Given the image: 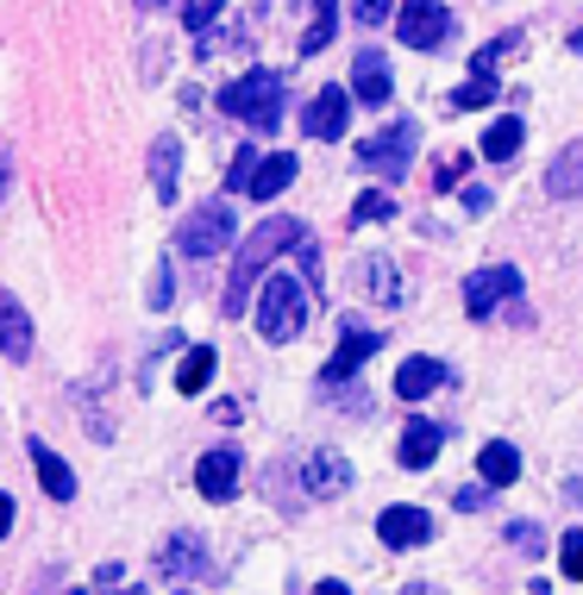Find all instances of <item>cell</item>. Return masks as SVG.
<instances>
[{"mask_svg": "<svg viewBox=\"0 0 583 595\" xmlns=\"http://www.w3.org/2000/svg\"><path fill=\"white\" fill-rule=\"evenodd\" d=\"M571 50H583V32H578V38H571Z\"/></svg>", "mask_w": 583, "mask_h": 595, "instance_id": "obj_43", "label": "cell"}, {"mask_svg": "<svg viewBox=\"0 0 583 595\" xmlns=\"http://www.w3.org/2000/svg\"><path fill=\"white\" fill-rule=\"evenodd\" d=\"M157 571H170V576L207 571V546H202V539H195V533H177V539L163 546V558H157Z\"/></svg>", "mask_w": 583, "mask_h": 595, "instance_id": "obj_23", "label": "cell"}, {"mask_svg": "<svg viewBox=\"0 0 583 595\" xmlns=\"http://www.w3.org/2000/svg\"><path fill=\"white\" fill-rule=\"evenodd\" d=\"M120 595H138V590H120Z\"/></svg>", "mask_w": 583, "mask_h": 595, "instance_id": "obj_44", "label": "cell"}, {"mask_svg": "<svg viewBox=\"0 0 583 595\" xmlns=\"http://www.w3.org/2000/svg\"><path fill=\"white\" fill-rule=\"evenodd\" d=\"M364 282H371V289H377V301H389V307H396V301H402V289H396V270H389V264H364Z\"/></svg>", "mask_w": 583, "mask_h": 595, "instance_id": "obj_31", "label": "cell"}, {"mask_svg": "<svg viewBox=\"0 0 583 595\" xmlns=\"http://www.w3.org/2000/svg\"><path fill=\"white\" fill-rule=\"evenodd\" d=\"M352 100L357 107H389V100H396V75H389V57H382V50H357Z\"/></svg>", "mask_w": 583, "mask_h": 595, "instance_id": "obj_10", "label": "cell"}, {"mask_svg": "<svg viewBox=\"0 0 583 595\" xmlns=\"http://www.w3.org/2000/svg\"><path fill=\"white\" fill-rule=\"evenodd\" d=\"M477 476L489 483V489H508V483L521 476V451L508 446V439H489V446L477 451Z\"/></svg>", "mask_w": 583, "mask_h": 595, "instance_id": "obj_20", "label": "cell"}, {"mask_svg": "<svg viewBox=\"0 0 583 595\" xmlns=\"http://www.w3.org/2000/svg\"><path fill=\"white\" fill-rule=\"evenodd\" d=\"M371 351H382L377 332H364V326H345V339H339V351H332V364H327V382H345L352 371H364V364H371Z\"/></svg>", "mask_w": 583, "mask_h": 595, "instance_id": "obj_14", "label": "cell"}, {"mask_svg": "<svg viewBox=\"0 0 583 595\" xmlns=\"http://www.w3.org/2000/svg\"><path fill=\"white\" fill-rule=\"evenodd\" d=\"M357 25H389L396 20V0H352Z\"/></svg>", "mask_w": 583, "mask_h": 595, "instance_id": "obj_33", "label": "cell"}, {"mask_svg": "<svg viewBox=\"0 0 583 595\" xmlns=\"http://www.w3.org/2000/svg\"><path fill=\"white\" fill-rule=\"evenodd\" d=\"M177 175H182L177 132H157L151 138V189H157V201H177Z\"/></svg>", "mask_w": 583, "mask_h": 595, "instance_id": "obj_16", "label": "cell"}, {"mask_svg": "<svg viewBox=\"0 0 583 595\" xmlns=\"http://www.w3.org/2000/svg\"><path fill=\"white\" fill-rule=\"evenodd\" d=\"M396 32L408 50H439L452 38V7L446 0H396Z\"/></svg>", "mask_w": 583, "mask_h": 595, "instance_id": "obj_6", "label": "cell"}, {"mask_svg": "<svg viewBox=\"0 0 583 595\" xmlns=\"http://www.w3.org/2000/svg\"><path fill=\"white\" fill-rule=\"evenodd\" d=\"M26 451H32V471H38V489L51 501H76V471H70L45 439H26Z\"/></svg>", "mask_w": 583, "mask_h": 595, "instance_id": "obj_12", "label": "cell"}, {"mask_svg": "<svg viewBox=\"0 0 583 595\" xmlns=\"http://www.w3.org/2000/svg\"><path fill=\"white\" fill-rule=\"evenodd\" d=\"M220 113H232V120L252 125V132H277L282 125V75L277 70H245L227 95H220Z\"/></svg>", "mask_w": 583, "mask_h": 595, "instance_id": "obj_2", "label": "cell"}, {"mask_svg": "<svg viewBox=\"0 0 583 595\" xmlns=\"http://www.w3.org/2000/svg\"><path fill=\"white\" fill-rule=\"evenodd\" d=\"M302 239H307V226L289 220V214H270V220L252 226V239L239 245V257H232V276H227V301H220V307H227V320H239V314L252 307V282L270 270V264H277L282 251L302 245Z\"/></svg>", "mask_w": 583, "mask_h": 595, "instance_id": "obj_1", "label": "cell"}, {"mask_svg": "<svg viewBox=\"0 0 583 595\" xmlns=\"http://www.w3.org/2000/svg\"><path fill=\"white\" fill-rule=\"evenodd\" d=\"M464 163H471V157H464V150H458V157H446V163H439V189H452L458 175H464Z\"/></svg>", "mask_w": 583, "mask_h": 595, "instance_id": "obj_37", "label": "cell"}, {"mask_svg": "<svg viewBox=\"0 0 583 595\" xmlns=\"http://www.w3.org/2000/svg\"><path fill=\"white\" fill-rule=\"evenodd\" d=\"M257 163H264V150H239V157H232V170H227V189L232 195H245V189H252V175H257Z\"/></svg>", "mask_w": 583, "mask_h": 595, "instance_id": "obj_29", "label": "cell"}, {"mask_svg": "<svg viewBox=\"0 0 583 595\" xmlns=\"http://www.w3.org/2000/svg\"><path fill=\"white\" fill-rule=\"evenodd\" d=\"M239 476H245V458L232 446H214V451H202V464H195V489H202L207 501H232L239 496Z\"/></svg>", "mask_w": 583, "mask_h": 595, "instance_id": "obj_8", "label": "cell"}, {"mask_svg": "<svg viewBox=\"0 0 583 595\" xmlns=\"http://www.w3.org/2000/svg\"><path fill=\"white\" fill-rule=\"evenodd\" d=\"M295 170H302V163H295V150H270V157L257 163V175H252V189H245V195H252V201H277L282 189L295 182Z\"/></svg>", "mask_w": 583, "mask_h": 595, "instance_id": "obj_17", "label": "cell"}, {"mask_svg": "<svg viewBox=\"0 0 583 595\" xmlns=\"http://www.w3.org/2000/svg\"><path fill=\"white\" fill-rule=\"evenodd\" d=\"M546 189H552V201H583V145L558 150L552 170H546Z\"/></svg>", "mask_w": 583, "mask_h": 595, "instance_id": "obj_21", "label": "cell"}, {"mask_svg": "<svg viewBox=\"0 0 583 595\" xmlns=\"http://www.w3.org/2000/svg\"><path fill=\"white\" fill-rule=\"evenodd\" d=\"M502 95V82H496V70H471V82L452 95V113H477V107H489V100Z\"/></svg>", "mask_w": 583, "mask_h": 595, "instance_id": "obj_25", "label": "cell"}, {"mask_svg": "<svg viewBox=\"0 0 583 595\" xmlns=\"http://www.w3.org/2000/svg\"><path fill=\"white\" fill-rule=\"evenodd\" d=\"M314 595H352L345 583H314Z\"/></svg>", "mask_w": 583, "mask_h": 595, "instance_id": "obj_39", "label": "cell"}, {"mask_svg": "<svg viewBox=\"0 0 583 595\" xmlns=\"http://www.w3.org/2000/svg\"><path fill=\"white\" fill-rule=\"evenodd\" d=\"M564 496H571V501H578V508H583V483H571V489H564Z\"/></svg>", "mask_w": 583, "mask_h": 595, "instance_id": "obj_40", "label": "cell"}, {"mask_svg": "<svg viewBox=\"0 0 583 595\" xmlns=\"http://www.w3.org/2000/svg\"><path fill=\"white\" fill-rule=\"evenodd\" d=\"M214 371H220V357H214V351H189V357H182V371H177V389L182 396H202L207 382H214Z\"/></svg>", "mask_w": 583, "mask_h": 595, "instance_id": "obj_26", "label": "cell"}, {"mask_svg": "<svg viewBox=\"0 0 583 595\" xmlns=\"http://www.w3.org/2000/svg\"><path fill=\"white\" fill-rule=\"evenodd\" d=\"M508 546H521L533 558V551L546 546V533H539V521H508Z\"/></svg>", "mask_w": 583, "mask_h": 595, "instance_id": "obj_32", "label": "cell"}, {"mask_svg": "<svg viewBox=\"0 0 583 595\" xmlns=\"http://www.w3.org/2000/svg\"><path fill=\"white\" fill-rule=\"evenodd\" d=\"M257 332L270 339V345H289V339H302L307 326V282L295 276H270L264 289H257Z\"/></svg>", "mask_w": 583, "mask_h": 595, "instance_id": "obj_3", "label": "cell"}, {"mask_svg": "<svg viewBox=\"0 0 583 595\" xmlns=\"http://www.w3.org/2000/svg\"><path fill=\"white\" fill-rule=\"evenodd\" d=\"M0 351H7V364H26L32 357V314L7 289H0Z\"/></svg>", "mask_w": 583, "mask_h": 595, "instance_id": "obj_13", "label": "cell"}, {"mask_svg": "<svg viewBox=\"0 0 583 595\" xmlns=\"http://www.w3.org/2000/svg\"><path fill=\"white\" fill-rule=\"evenodd\" d=\"M377 539H382L389 551H414V546H427V539H433L427 508H408V501L382 508V514H377Z\"/></svg>", "mask_w": 583, "mask_h": 595, "instance_id": "obj_9", "label": "cell"}, {"mask_svg": "<svg viewBox=\"0 0 583 595\" xmlns=\"http://www.w3.org/2000/svg\"><path fill=\"white\" fill-rule=\"evenodd\" d=\"M302 483H307V496H339V489H352V464L332 458V451H314L307 471H302Z\"/></svg>", "mask_w": 583, "mask_h": 595, "instance_id": "obj_18", "label": "cell"}, {"mask_svg": "<svg viewBox=\"0 0 583 595\" xmlns=\"http://www.w3.org/2000/svg\"><path fill=\"white\" fill-rule=\"evenodd\" d=\"M332 32H339V0H314V20L302 32V57H320L332 45Z\"/></svg>", "mask_w": 583, "mask_h": 595, "instance_id": "obj_24", "label": "cell"}, {"mask_svg": "<svg viewBox=\"0 0 583 595\" xmlns=\"http://www.w3.org/2000/svg\"><path fill=\"white\" fill-rule=\"evenodd\" d=\"M521 138H527V125H521V113H502V120H489V132H483V157L489 163H508L514 150H521Z\"/></svg>", "mask_w": 583, "mask_h": 595, "instance_id": "obj_22", "label": "cell"}, {"mask_svg": "<svg viewBox=\"0 0 583 595\" xmlns=\"http://www.w3.org/2000/svg\"><path fill=\"white\" fill-rule=\"evenodd\" d=\"M502 301H521V270L514 264H483V270L464 276V314L471 320H489Z\"/></svg>", "mask_w": 583, "mask_h": 595, "instance_id": "obj_7", "label": "cell"}, {"mask_svg": "<svg viewBox=\"0 0 583 595\" xmlns=\"http://www.w3.org/2000/svg\"><path fill=\"white\" fill-rule=\"evenodd\" d=\"M489 496H496V489H489V483H464V489H458V508H464V514H477V508H489Z\"/></svg>", "mask_w": 583, "mask_h": 595, "instance_id": "obj_34", "label": "cell"}, {"mask_svg": "<svg viewBox=\"0 0 583 595\" xmlns=\"http://www.w3.org/2000/svg\"><path fill=\"white\" fill-rule=\"evenodd\" d=\"M7 175H13V170H7V157H0V195H7Z\"/></svg>", "mask_w": 583, "mask_h": 595, "instance_id": "obj_41", "label": "cell"}, {"mask_svg": "<svg viewBox=\"0 0 583 595\" xmlns=\"http://www.w3.org/2000/svg\"><path fill=\"white\" fill-rule=\"evenodd\" d=\"M439 446H446V426L439 421H421V414H414V421L402 426V464L408 471H427L433 458H439Z\"/></svg>", "mask_w": 583, "mask_h": 595, "instance_id": "obj_15", "label": "cell"}, {"mask_svg": "<svg viewBox=\"0 0 583 595\" xmlns=\"http://www.w3.org/2000/svg\"><path fill=\"white\" fill-rule=\"evenodd\" d=\"M414 138H421L414 120H396L389 132H377V138H364V145H357V163H364L371 175H382V182H396V175L414 170Z\"/></svg>", "mask_w": 583, "mask_h": 595, "instance_id": "obj_5", "label": "cell"}, {"mask_svg": "<svg viewBox=\"0 0 583 595\" xmlns=\"http://www.w3.org/2000/svg\"><path fill=\"white\" fill-rule=\"evenodd\" d=\"M371 220H396V201H389V189H364L352 207V226H371Z\"/></svg>", "mask_w": 583, "mask_h": 595, "instance_id": "obj_27", "label": "cell"}, {"mask_svg": "<svg viewBox=\"0 0 583 595\" xmlns=\"http://www.w3.org/2000/svg\"><path fill=\"white\" fill-rule=\"evenodd\" d=\"M138 7H170V0H138Z\"/></svg>", "mask_w": 583, "mask_h": 595, "instance_id": "obj_42", "label": "cell"}, {"mask_svg": "<svg viewBox=\"0 0 583 595\" xmlns=\"http://www.w3.org/2000/svg\"><path fill=\"white\" fill-rule=\"evenodd\" d=\"M558 571L571 576V583H583V533H578V526L558 539Z\"/></svg>", "mask_w": 583, "mask_h": 595, "instance_id": "obj_30", "label": "cell"}, {"mask_svg": "<svg viewBox=\"0 0 583 595\" xmlns=\"http://www.w3.org/2000/svg\"><path fill=\"white\" fill-rule=\"evenodd\" d=\"M227 245H232V201H202V207L177 226V251L195 257V264L220 257Z\"/></svg>", "mask_w": 583, "mask_h": 595, "instance_id": "obj_4", "label": "cell"}, {"mask_svg": "<svg viewBox=\"0 0 583 595\" xmlns=\"http://www.w3.org/2000/svg\"><path fill=\"white\" fill-rule=\"evenodd\" d=\"M227 13V0H182V25L195 32V38H207L214 32V20Z\"/></svg>", "mask_w": 583, "mask_h": 595, "instance_id": "obj_28", "label": "cell"}, {"mask_svg": "<svg viewBox=\"0 0 583 595\" xmlns=\"http://www.w3.org/2000/svg\"><path fill=\"white\" fill-rule=\"evenodd\" d=\"M458 201H464V214L477 220V214H489V201H496V195H489V189H464V195H458Z\"/></svg>", "mask_w": 583, "mask_h": 595, "instance_id": "obj_36", "label": "cell"}, {"mask_svg": "<svg viewBox=\"0 0 583 595\" xmlns=\"http://www.w3.org/2000/svg\"><path fill=\"white\" fill-rule=\"evenodd\" d=\"M352 107H357V100L345 95V88H320V95L307 100V113H302L307 138H339V132H345V120H352Z\"/></svg>", "mask_w": 583, "mask_h": 595, "instance_id": "obj_11", "label": "cell"}, {"mask_svg": "<svg viewBox=\"0 0 583 595\" xmlns=\"http://www.w3.org/2000/svg\"><path fill=\"white\" fill-rule=\"evenodd\" d=\"M439 382H446V364H439V357H408L402 371H396V396L402 401H427Z\"/></svg>", "mask_w": 583, "mask_h": 595, "instance_id": "obj_19", "label": "cell"}, {"mask_svg": "<svg viewBox=\"0 0 583 595\" xmlns=\"http://www.w3.org/2000/svg\"><path fill=\"white\" fill-rule=\"evenodd\" d=\"M13 514H20V508H13V496H7V489H0V539L13 533Z\"/></svg>", "mask_w": 583, "mask_h": 595, "instance_id": "obj_38", "label": "cell"}, {"mask_svg": "<svg viewBox=\"0 0 583 595\" xmlns=\"http://www.w3.org/2000/svg\"><path fill=\"white\" fill-rule=\"evenodd\" d=\"M151 307H170V264L151 270Z\"/></svg>", "mask_w": 583, "mask_h": 595, "instance_id": "obj_35", "label": "cell"}]
</instances>
